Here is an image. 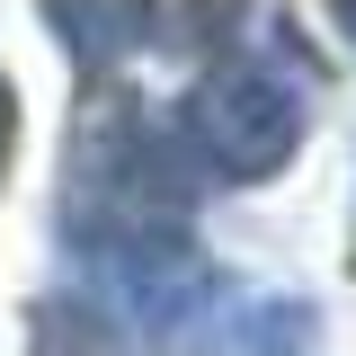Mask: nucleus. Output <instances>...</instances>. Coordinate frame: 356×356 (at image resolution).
<instances>
[{
  "label": "nucleus",
  "instance_id": "obj_2",
  "mask_svg": "<svg viewBox=\"0 0 356 356\" xmlns=\"http://www.w3.org/2000/svg\"><path fill=\"white\" fill-rule=\"evenodd\" d=\"M27 356H125V339H116V321L98 303L54 294V303H36V321H27Z\"/></svg>",
  "mask_w": 356,
  "mask_h": 356
},
{
  "label": "nucleus",
  "instance_id": "obj_5",
  "mask_svg": "<svg viewBox=\"0 0 356 356\" xmlns=\"http://www.w3.org/2000/svg\"><path fill=\"white\" fill-rule=\"evenodd\" d=\"M348 250H356V232H348Z\"/></svg>",
  "mask_w": 356,
  "mask_h": 356
},
{
  "label": "nucleus",
  "instance_id": "obj_3",
  "mask_svg": "<svg viewBox=\"0 0 356 356\" xmlns=\"http://www.w3.org/2000/svg\"><path fill=\"white\" fill-rule=\"evenodd\" d=\"M9 152H18V98H9V81H0V178H9Z\"/></svg>",
  "mask_w": 356,
  "mask_h": 356
},
{
  "label": "nucleus",
  "instance_id": "obj_4",
  "mask_svg": "<svg viewBox=\"0 0 356 356\" xmlns=\"http://www.w3.org/2000/svg\"><path fill=\"white\" fill-rule=\"evenodd\" d=\"M330 27H348V36H356V0H339V9H330Z\"/></svg>",
  "mask_w": 356,
  "mask_h": 356
},
{
  "label": "nucleus",
  "instance_id": "obj_1",
  "mask_svg": "<svg viewBox=\"0 0 356 356\" xmlns=\"http://www.w3.org/2000/svg\"><path fill=\"white\" fill-rule=\"evenodd\" d=\"M178 143H187V161L214 178H276L294 161V143H303V98L294 81L259 63V54H222L205 81L178 98Z\"/></svg>",
  "mask_w": 356,
  "mask_h": 356
}]
</instances>
